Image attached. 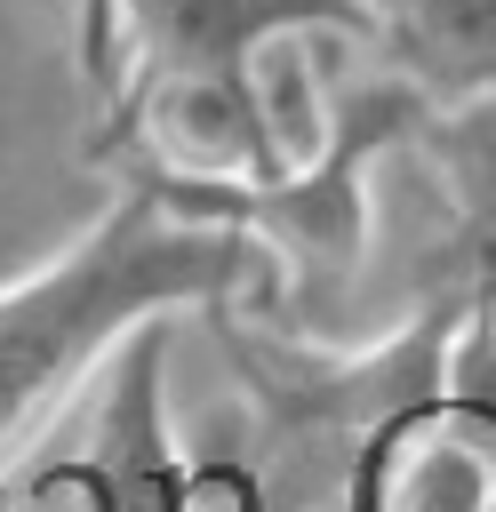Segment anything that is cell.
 I'll return each instance as SVG.
<instances>
[{
  "mask_svg": "<svg viewBox=\"0 0 496 512\" xmlns=\"http://www.w3.org/2000/svg\"><path fill=\"white\" fill-rule=\"evenodd\" d=\"M248 296L256 248L232 224H192L160 192L120 184L112 216L88 240L0 288V464L40 440L144 320Z\"/></svg>",
  "mask_w": 496,
  "mask_h": 512,
  "instance_id": "1",
  "label": "cell"
},
{
  "mask_svg": "<svg viewBox=\"0 0 496 512\" xmlns=\"http://www.w3.org/2000/svg\"><path fill=\"white\" fill-rule=\"evenodd\" d=\"M472 304H480V288H440L368 344H304V336L248 320L240 304H216L208 320L240 376V408H224V432L256 488V512L344 504L368 440L384 424H400L408 408L440 400L448 344L472 320Z\"/></svg>",
  "mask_w": 496,
  "mask_h": 512,
  "instance_id": "2",
  "label": "cell"
},
{
  "mask_svg": "<svg viewBox=\"0 0 496 512\" xmlns=\"http://www.w3.org/2000/svg\"><path fill=\"white\" fill-rule=\"evenodd\" d=\"M104 88L80 48V0H0V288L88 240L120 176L96 160Z\"/></svg>",
  "mask_w": 496,
  "mask_h": 512,
  "instance_id": "3",
  "label": "cell"
},
{
  "mask_svg": "<svg viewBox=\"0 0 496 512\" xmlns=\"http://www.w3.org/2000/svg\"><path fill=\"white\" fill-rule=\"evenodd\" d=\"M168 344H176V312L144 320L96 368L80 448L16 480L24 512H192L208 496L200 464H184L168 432Z\"/></svg>",
  "mask_w": 496,
  "mask_h": 512,
  "instance_id": "4",
  "label": "cell"
},
{
  "mask_svg": "<svg viewBox=\"0 0 496 512\" xmlns=\"http://www.w3.org/2000/svg\"><path fill=\"white\" fill-rule=\"evenodd\" d=\"M344 512H496V448L448 400H424L368 440Z\"/></svg>",
  "mask_w": 496,
  "mask_h": 512,
  "instance_id": "5",
  "label": "cell"
},
{
  "mask_svg": "<svg viewBox=\"0 0 496 512\" xmlns=\"http://www.w3.org/2000/svg\"><path fill=\"white\" fill-rule=\"evenodd\" d=\"M408 160L440 200V272L456 288H496V96L424 112Z\"/></svg>",
  "mask_w": 496,
  "mask_h": 512,
  "instance_id": "6",
  "label": "cell"
},
{
  "mask_svg": "<svg viewBox=\"0 0 496 512\" xmlns=\"http://www.w3.org/2000/svg\"><path fill=\"white\" fill-rule=\"evenodd\" d=\"M376 64L432 112L496 96V0H368Z\"/></svg>",
  "mask_w": 496,
  "mask_h": 512,
  "instance_id": "7",
  "label": "cell"
},
{
  "mask_svg": "<svg viewBox=\"0 0 496 512\" xmlns=\"http://www.w3.org/2000/svg\"><path fill=\"white\" fill-rule=\"evenodd\" d=\"M0 512H24V504H16V488H8V472H0Z\"/></svg>",
  "mask_w": 496,
  "mask_h": 512,
  "instance_id": "8",
  "label": "cell"
}]
</instances>
